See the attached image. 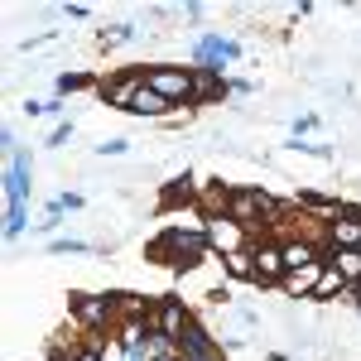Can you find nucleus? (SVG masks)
Masks as SVG:
<instances>
[{
	"label": "nucleus",
	"mask_w": 361,
	"mask_h": 361,
	"mask_svg": "<svg viewBox=\"0 0 361 361\" xmlns=\"http://www.w3.org/2000/svg\"><path fill=\"white\" fill-rule=\"evenodd\" d=\"M250 92H255L250 78H231V97H250Z\"/></svg>",
	"instance_id": "30"
},
{
	"label": "nucleus",
	"mask_w": 361,
	"mask_h": 361,
	"mask_svg": "<svg viewBox=\"0 0 361 361\" xmlns=\"http://www.w3.org/2000/svg\"><path fill=\"white\" fill-rule=\"evenodd\" d=\"M193 82H197V106H212V102H226V97H231V78H226V73L193 68Z\"/></svg>",
	"instance_id": "14"
},
{
	"label": "nucleus",
	"mask_w": 361,
	"mask_h": 361,
	"mask_svg": "<svg viewBox=\"0 0 361 361\" xmlns=\"http://www.w3.org/2000/svg\"><path fill=\"white\" fill-rule=\"evenodd\" d=\"M193 323H197V313L183 304L178 294H159V299H149V328H154V333H164L173 347L183 342V333H188Z\"/></svg>",
	"instance_id": "3"
},
{
	"label": "nucleus",
	"mask_w": 361,
	"mask_h": 361,
	"mask_svg": "<svg viewBox=\"0 0 361 361\" xmlns=\"http://www.w3.org/2000/svg\"><path fill=\"white\" fill-rule=\"evenodd\" d=\"M54 87H58V97H78V92H92V87H102V78H92V73H63Z\"/></svg>",
	"instance_id": "18"
},
{
	"label": "nucleus",
	"mask_w": 361,
	"mask_h": 361,
	"mask_svg": "<svg viewBox=\"0 0 361 361\" xmlns=\"http://www.w3.org/2000/svg\"><path fill=\"white\" fill-rule=\"evenodd\" d=\"M173 111H178V106H173V102H164V97H159L149 82L140 87V97L130 102V116H140V121H173Z\"/></svg>",
	"instance_id": "13"
},
{
	"label": "nucleus",
	"mask_w": 361,
	"mask_h": 361,
	"mask_svg": "<svg viewBox=\"0 0 361 361\" xmlns=\"http://www.w3.org/2000/svg\"><path fill=\"white\" fill-rule=\"evenodd\" d=\"M63 15H68V20H87L92 10H87V5H63Z\"/></svg>",
	"instance_id": "32"
},
{
	"label": "nucleus",
	"mask_w": 361,
	"mask_h": 361,
	"mask_svg": "<svg viewBox=\"0 0 361 361\" xmlns=\"http://www.w3.org/2000/svg\"><path fill=\"white\" fill-rule=\"evenodd\" d=\"M197 193H202V183H197L193 173H178V178H169V188L159 193V207L173 212V207H193L197 212Z\"/></svg>",
	"instance_id": "11"
},
{
	"label": "nucleus",
	"mask_w": 361,
	"mask_h": 361,
	"mask_svg": "<svg viewBox=\"0 0 361 361\" xmlns=\"http://www.w3.org/2000/svg\"><path fill=\"white\" fill-rule=\"evenodd\" d=\"M294 207H299V212H308L313 222H323V231H328V226L347 212V202H342V197H318V193H299V197H294Z\"/></svg>",
	"instance_id": "12"
},
{
	"label": "nucleus",
	"mask_w": 361,
	"mask_h": 361,
	"mask_svg": "<svg viewBox=\"0 0 361 361\" xmlns=\"http://www.w3.org/2000/svg\"><path fill=\"white\" fill-rule=\"evenodd\" d=\"M54 202L63 207V212H82V207H87V197H82V193H58Z\"/></svg>",
	"instance_id": "26"
},
{
	"label": "nucleus",
	"mask_w": 361,
	"mask_h": 361,
	"mask_svg": "<svg viewBox=\"0 0 361 361\" xmlns=\"http://www.w3.org/2000/svg\"><path fill=\"white\" fill-rule=\"evenodd\" d=\"M126 149H130V140H126V135H111V140H102V145H97V154H102V159H121Z\"/></svg>",
	"instance_id": "24"
},
{
	"label": "nucleus",
	"mask_w": 361,
	"mask_h": 361,
	"mask_svg": "<svg viewBox=\"0 0 361 361\" xmlns=\"http://www.w3.org/2000/svg\"><path fill=\"white\" fill-rule=\"evenodd\" d=\"M140 87H145V68H121V73H111V78H102L97 97H102L106 106H116V111H130V102L140 97Z\"/></svg>",
	"instance_id": "7"
},
{
	"label": "nucleus",
	"mask_w": 361,
	"mask_h": 361,
	"mask_svg": "<svg viewBox=\"0 0 361 361\" xmlns=\"http://www.w3.org/2000/svg\"><path fill=\"white\" fill-rule=\"evenodd\" d=\"M207 304H212V308H226V304H231V284H217V289H207Z\"/></svg>",
	"instance_id": "28"
},
{
	"label": "nucleus",
	"mask_w": 361,
	"mask_h": 361,
	"mask_svg": "<svg viewBox=\"0 0 361 361\" xmlns=\"http://www.w3.org/2000/svg\"><path fill=\"white\" fill-rule=\"evenodd\" d=\"M178 352H183V361H226L222 337H212V333H207V328H202V318H197L193 328L183 333V342H178Z\"/></svg>",
	"instance_id": "8"
},
{
	"label": "nucleus",
	"mask_w": 361,
	"mask_h": 361,
	"mask_svg": "<svg viewBox=\"0 0 361 361\" xmlns=\"http://www.w3.org/2000/svg\"><path fill=\"white\" fill-rule=\"evenodd\" d=\"M347 289H352V284H347V279H342V275L333 270V265H328V270H323V279H318V289H313V299H308V304H333V299H342Z\"/></svg>",
	"instance_id": "15"
},
{
	"label": "nucleus",
	"mask_w": 361,
	"mask_h": 361,
	"mask_svg": "<svg viewBox=\"0 0 361 361\" xmlns=\"http://www.w3.org/2000/svg\"><path fill=\"white\" fill-rule=\"evenodd\" d=\"M44 116H54V121H63V116H68V97H49V102H44Z\"/></svg>",
	"instance_id": "27"
},
{
	"label": "nucleus",
	"mask_w": 361,
	"mask_h": 361,
	"mask_svg": "<svg viewBox=\"0 0 361 361\" xmlns=\"http://www.w3.org/2000/svg\"><path fill=\"white\" fill-rule=\"evenodd\" d=\"M145 82L154 87L164 102H173V106H197L193 68H178V63H149V68H145Z\"/></svg>",
	"instance_id": "2"
},
{
	"label": "nucleus",
	"mask_w": 361,
	"mask_h": 361,
	"mask_svg": "<svg viewBox=\"0 0 361 361\" xmlns=\"http://www.w3.org/2000/svg\"><path fill=\"white\" fill-rule=\"evenodd\" d=\"M68 313L78 318V328L87 337H111L116 323H121L111 294H68Z\"/></svg>",
	"instance_id": "1"
},
{
	"label": "nucleus",
	"mask_w": 361,
	"mask_h": 361,
	"mask_svg": "<svg viewBox=\"0 0 361 361\" xmlns=\"http://www.w3.org/2000/svg\"><path fill=\"white\" fill-rule=\"evenodd\" d=\"M68 140H73V121H58L54 130H49V140H44V145H49V149H63Z\"/></svg>",
	"instance_id": "25"
},
{
	"label": "nucleus",
	"mask_w": 361,
	"mask_h": 361,
	"mask_svg": "<svg viewBox=\"0 0 361 361\" xmlns=\"http://www.w3.org/2000/svg\"><path fill=\"white\" fill-rule=\"evenodd\" d=\"M323 250H361V212L347 207L328 231H323Z\"/></svg>",
	"instance_id": "9"
},
{
	"label": "nucleus",
	"mask_w": 361,
	"mask_h": 361,
	"mask_svg": "<svg viewBox=\"0 0 361 361\" xmlns=\"http://www.w3.org/2000/svg\"><path fill=\"white\" fill-rule=\"evenodd\" d=\"M92 241H78V236H54V241H44V255H92Z\"/></svg>",
	"instance_id": "19"
},
{
	"label": "nucleus",
	"mask_w": 361,
	"mask_h": 361,
	"mask_svg": "<svg viewBox=\"0 0 361 361\" xmlns=\"http://www.w3.org/2000/svg\"><path fill=\"white\" fill-rule=\"evenodd\" d=\"M154 361H183V352L173 347V352H159V357H154Z\"/></svg>",
	"instance_id": "33"
},
{
	"label": "nucleus",
	"mask_w": 361,
	"mask_h": 361,
	"mask_svg": "<svg viewBox=\"0 0 361 361\" xmlns=\"http://www.w3.org/2000/svg\"><path fill=\"white\" fill-rule=\"evenodd\" d=\"M202 236H207V250L222 255V260H226V255H236V250H246L250 241H255L231 212H222V217H202Z\"/></svg>",
	"instance_id": "4"
},
{
	"label": "nucleus",
	"mask_w": 361,
	"mask_h": 361,
	"mask_svg": "<svg viewBox=\"0 0 361 361\" xmlns=\"http://www.w3.org/2000/svg\"><path fill=\"white\" fill-rule=\"evenodd\" d=\"M58 226H63V207H58V202H49V207H44V217L34 222V236L54 241V236H58Z\"/></svg>",
	"instance_id": "21"
},
{
	"label": "nucleus",
	"mask_w": 361,
	"mask_h": 361,
	"mask_svg": "<svg viewBox=\"0 0 361 361\" xmlns=\"http://www.w3.org/2000/svg\"><path fill=\"white\" fill-rule=\"evenodd\" d=\"M250 255H255V289H279L289 265H284V250H279V236H255L250 241Z\"/></svg>",
	"instance_id": "5"
},
{
	"label": "nucleus",
	"mask_w": 361,
	"mask_h": 361,
	"mask_svg": "<svg viewBox=\"0 0 361 361\" xmlns=\"http://www.w3.org/2000/svg\"><path fill=\"white\" fill-rule=\"evenodd\" d=\"M49 39H54V34H34V39H25V44H20V49H25V54H34V49H44Z\"/></svg>",
	"instance_id": "31"
},
{
	"label": "nucleus",
	"mask_w": 361,
	"mask_h": 361,
	"mask_svg": "<svg viewBox=\"0 0 361 361\" xmlns=\"http://www.w3.org/2000/svg\"><path fill=\"white\" fill-rule=\"evenodd\" d=\"M323 270H328V250H323V260H313V265H304V270H289L279 289H284L289 299H313V289H318Z\"/></svg>",
	"instance_id": "10"
},
{
	"label": "nucleus",
	"mask_w": 361,
	"mask_h": 361,
	"mask_svg": "<svg viewBox=\"0 0 361 361\" xmlns=\"http://www.w3.org/2000/svg\"><path fill=\"white\" fill-rule=\"evenodd\" d=\"M135 34H140L135 25H111V29H102L97 39H102V49H121V44H130Z\"/></svg>",
	"instance_id": "22"
},
{
	"label": "nucleus",
	"mask_w": 361,
	"mask_h": 361,
	"mask_svg": "<svg viewBox=\"0 0 361 361\" xmlns=\"http://www.w3.org/2000/svg\"><path fill=\"white\" fill-rule=\"evenodd\" d=\"M29 226H34L29 222V207H5V241H20Z\"/></svg>",
	"instance_id": "20"
},
{
	"label": "nucleus",
	"mask_w": 361,
	"mask_h": 361,
	"mask_svg": "<svg viewBox=\"0 0 361 361\" xmlns=\"http://www.w3.org/2000/svg\"><path fill=\"white\" fill-rule=\"evenodd\" d=\"M29 197H34V154L15 149L5 159V207H29Z\"/></svg>",
	"instance_id": "6"
},
{
	"label": "nucleus",
	"mask_w": 361,
	"mask_h": 361,
	"mask_svg": "<svg viewBox=\"0 0 361 361\" xmlns=\"http://www.w3.org/2000/svg\"><path fill=\"white\" fill-rule=\"evenodd\" d=\"M270 361H289V357H279V352H275V357H270Z\"/></svg>",
	"instance_id": "34"
},
{
	"label": "nucleus",
	"mask_w": 361,
	"mask_h": 361,
	"mask_svg": "<svg viewBox=\"0 0 361 361\" xmlns=\"http://www.w3.org/2000/svg\"><path fill=\"white\" fill-rule=\"evenodd\" d=\"M328 265H333L347 284H361V250H328Z\"/></svg>",
	"instance_id": "17"
},
{
	"label": "nucleus",
	"mask_w": 361,
	"mask_h": 361,
	"mask_svg": "<svg viewBox=\"0 0 361 361\" xmlns=\"http://www.w3.org/2000/svg\"><path fill=\"white\" fill-rule=\"evenodd\" d=\"M222 275L226 279H241V284H255V255H250V246L236 250V255H226V260H222Z\"/></svg>",
	"instance_id": "16"
},
{
	"label": "nucleus",
	"mask_w": 361,
	"mask_h": 361,
	"mask_svg": "<svg viewBox=\"0 0 361 361\" xmlns=\"http://www.w3.org/2000/svg\"><path fill=\"white\" fill-rule=\"evenodd\" d=\"M308 130H318V116H313V111H304L299 121H294V140H299V135H308Z\"/></svg>",
	"instance_id": "29"
},
{
	"label": "nucleus",
	"mask_w": 361,
	"mask_h": 361,
	"mask_svg": "<svg viewBox=\"0 0 361 361\" xmlns=\"http://www.w3.org/2000/svg\"><path fill=\"white\" fill-rule=\"evenodd\" d=\"M357 289H361V284H357Z\"/></svg>",
	"instance_id": "35"
},
{
	"label": "nucleus",
	"mask_w": 361,
	"mask_h": 361,
	"mask_svg": "<svg viewBox=\"0 0 361 361\" xmlns=\"http://www.w3.org/2000/svg\"><path fill=\"white\" fill-rule=\"evenodd\" d=\"M289 149L313 154V159H333V145H318V140H289Z\"/></svg>",
	"instance_id": "23"
}]
</instances>
